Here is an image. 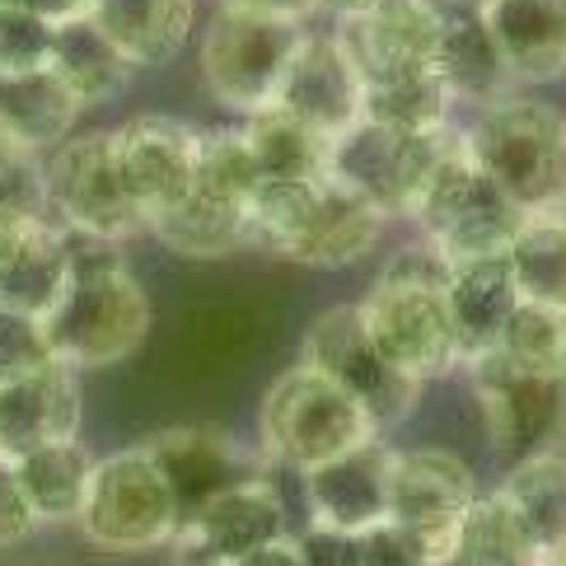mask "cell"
Segmentation results:
<instances>
[{"instance_id":"cell-1","label":"cell","mask_w":566,"mask_h":566,"mask_svg":"<svg viewBox=\"0 0 566 566\" xmlns=\"http://www.w3.org/2000/svg\"><path fill=\"white\" fill-rule=\"evenodd\" d=\"M253 244L300 268H352L384 234V216L370 197L337 184L333 174L305 184H258L253 192Z\"/></svg>"},{"instance_id":"cell-2","label":"cell","mask_w":566,"mask_h":566,"mask_svg":"<svg viewBox=\"0 0 566 566\" xmlns=\"http://www.w3.org/2000/svg\"><path fill=\"white\" fill-rule=\"evenodd\" d=\"M444 276H450V262L436 249L398 253L356 305L370 342L417 384L444 375L459 360L450 305H444Z\"/></svg>"},{"instance_id":"cell-3","label":"cell","mask_w":566,"mask_h":566,"mask_svg":"<svg viewBox=\"0 0 566 566\" xmlns=\"http://www.w3.org/2000/svg\"><path fill=\"white\" fill-rule=\"evenodd\" d=\"M459 140L520 211H553L566 197V117L538 98L482 104Z\"/></svg>"},{"instance_id":"cell-4","label":"cell","mask_w":566,"mask_h":566,"mask_svg":"<svg viewBox=\"0 0 566 566\" xmlns=\"http://www.w3.org/2000/svg\"><path fill=\"white\" fill-rule=\"evenodd\" d=\"M375 436L379 431L366 417V408L347 389H337L328 375L305 366V360L291 366L286 375H276L272 389L258 402L262 454L272 463H286L295 473H310Z\"/></svg>"},{"instance_id":"cell-5","label":"cell","mask_w":566,"mask_h":566,"mask_svg":"<svg viewBox=\"0 0 566 566\" xmlns=\"http://www.w3.org/2000/svg\"><path fill=\"white\" fill-rule=\"evenodd\" d=\"M412 220L427 234V249H436L454 268V262H473V258H501L511 249V239L520 234V226L530 220V211H520L473 165V155L454 136V146L436 165Z\"/></svg>"},{"instance_id":"cell-6","label":"cell","mask_w":566,"mask_h":566,"mask_svg":"<svg viewBox=\"0 0 566 566\" xmlns=\"http://www.w3.org/2000/svg\"><path fill=\"white\" fill-rule=\"evenodd\" d=\"M300 43H305V19L220 0V10L201 33V80L216 104L249 117L276 98V85Z\"/></svg>"},{"instance_id":"cell-7","label":"cell","mask_w":566,"mask_h":566,"mask_svg":"<svg viewBox=\"0 0 566 566\" xmlns=\"http://www.w3.org/2000/svg\"><path fill=\"white\" fill-rule=\"evenodd\" d=\"M80 534L104 553H150L178 538V501L159 473L146 444L117 450L94 463L85 505H80Z\"/></svg>"},{"instance_id":"cell-8","label":"cell","mask_w":566,"mask_h":566,"mask_svg":"<svg viewBox=\"0 0 566 566\" xmlns=\"http://www.w3.org/2000/svg\"><path fill=\"white\" fill-rule=\"evenodd\" d=\"M43 333L52 342V356L71 370L113 366L146 342L150 295L140 291V281L127 268L80 276L43 314Z\"/></svg>"},{"instance_id":"cell-9","label":"cell","mask_w":566,"mask_h":566,"mask_svg":"<svg viewBox=\"0 0 566 566\" xmlns=\"http://www.w3.org/2000/svg\"><path fill=\"white\" fill-rule=\"evenodd\" d=\"M450 146L454 132H402L360 117L356 127L333 136L328 174L360 197H370L384 216H412Z\"/></svg>"},{"instance_id":"cell-10","label":"cell","mask_w":566,"mask_h":566,"mask_svg":"<svg viewBox=\"0 0 566 566\" xmlns=\"http://www.w3.org/2000/svg\"><path fill=\"white\" fill-rule=\"evenodd\" d=\"M43 165H48L52 216L62 220V226L94 230V234L113 239V244L150 234V220L136 207V197L123 178V165H117L113 132L66 136Z\"/></svg>"},{"instance_id":"cell-11","label":"cell","mask_w":566,"mask_h":566,"mask_svg":"<svg viewBox=\"0 0 566 566\" xmlns=\"http://www.w3.org/2000/svg\"><path fill=\"white\" fill-rule=\"evenodd\" d=\"M300 360L314 366L318 375H328L337 389H347L366 417L375 421V431H394L402 417L417 408V394L421 384L412 375H402L389 356H384L366 323H360V310L356 305H333L323 310L310 333H305V347H300Z\"/></svg>"},{"instance_id":"cell-12","label":"cell","mask_w":566,"mask_h":566,"mask_svg":"<svg viewBox=\"0 0 566 566\" xmlns=\"http://www.w3.org/2000/svg\"><path fill=\"white\" fill-rule=\"evenodd\" d=\"M473 394L492 450L505 459H534L566 450V375L520 370L496 352L473 360Z\"/></svg>"},{"instance_id":"cell-13","label":"cell","mask_w":566,"mask_h":566,"mask_svg":"<svg viewBox=\"0 0 566 566\" xmlns=\"http://www.w3.org/2000/svg\"><path fill=\"white\" fill-rule=\"evenodd\" d=\"M286 530V505H281L272 482L239 478L230 488H220L211 501H201L197 511L178 524V557L184 566H230L244 553L262 548Z\"/></svg>"},{"instance_id":"cell-14","label":"cell","mask_w":566,"mask_h":566,"mask_svg":"<svg viewBox=\"0 0 566 566\" xmlns=\"http://www.w3.org/2000/svg\"><path fill=\"white\" fill-rule=\"evenodd\" d=\"M117 165L146 220L174 211L197 184V155L201 132L165 113H140L113 132Z\"/></svg>"},{"instance_id":"cell-15","label":"cell","mask_w":566,"mask_h":566,"mask_svg":"<svg viewBox=\"0 0 566 566\" xmlns=\"http://www.w3.org/2000/svg\"><path fill=\"white\" fill-rule=\"evenodd\" d=\"M478 501V482L454 450H394V478H389V520L408 524L412 534L431 543L440 562L444 543L459 530L463 511Z\"/></svg>"},{"instance_id":"cell-16","label":"cell","mask_w":566,"mask_h":566,"mask_svg":"<svg viewBox=\"0 0 566 566\" xmlns=\"http://www.w3.org/2000/svg\"><path fill=\"white\" fill-rule=\"evenodd\" d=\"M444 14L427 0H375L370 10L337 19V38L366 85L408 71H431Z\"/></svg>"},{"instance_id":"cell-17","label":"cell","mask_w":566,"mask_h":566,"mask_svg":"<svg viewBox=\"0 0 566 566\" xmlns=\"http://www.w3.org/2000/svg\"><path fill=\"white\" fill-rule=\"evenodd\" d=\"M272 104H281L300 123H310L333 140L366 117V80H360L352 52L342 48L337 33H305Z\"/></svg>"},{"instance_id":"cell-18","label":"cell","mask_w":566,"mask_h":566,"mask_svg":"<svg viewBox=\"0 0 566 566\" xmlns=\"http://www.w3.org/2000/svg\"><path fill=\"white\" fill-rule=\"evenodd\" d=\"M389 478H394V450L379 436L318 463V469L305 473L310 524L337 534H360L370 524L389 520Z\"/></svg>"},{"instance_id":"cell-19","label":"cell","mask_w":566,"mask_h":566,"mask_svg":"<svg viewBox=\"0 0 566 566\" xmlns=\"http://www.w3.org/2000/svg\"><path fill=\"white\" fill-rule=\"evenodd\" d=\"M71 286L62 226L43 220H0V310L43 318Z\"/></svg>"},{"instance_id":"cell-20","label":"cell","mask_w":566,"mask_h":566,"mask_svg":"<svg viewBox=\"0 0 566 566\" xmlns=\"http://www.w3.org/2000/svg\"><path fill=\"white\" fill-rule=\"evenodd\" d=\"M444 305H450V328H454V352L463 366L492 356L496 342L520 305V286L501 258H473L454 262L444 276Z\"/></svg>"},{"instance_id":"cell-21","label":"cell","mask_w":566,"mask_h":566,"mask_svg":"<svg viewBox=\"0 0 566 566\" xmlns=\"http://www.w3.org/2000/svg\"><path fill=\"white\" fill-rule=\"evenodd\" d=\"M146 450L155 454L159 473L174 488L178 501V515H192L201 501H211L220 488H230L239 478H253L244 450L226 436V431H211V427H174V431H159L155 440H146Z\"/></svg>"},{"instance_id":"cell-22","label":"cell","mask_w":566,"mask_h":566,"mask_svg":"<svg viewBox=\"0 0 566 566\" xmlns=\"http://www.w3.org/2000/svg\"><path fill=\"white\" fill-rule=\"evenodd\" d=\"M66 436H80V384L71 366L52 360L29 379L0 384V454H24Z\"/></svg>"},{"instance_id":"cell-23","label":"cell","mask_w":566,"mask_h":566,"mask_svg":"<svg viewBox=\"0 0 566 566\" xmlns=\"http://www.w3.org/2000/svg\"><path fill=\"white\" fill-rule=\"evenodd\" d=\"M515 80H557L566 71V0H478Z\"/></svg>"},{"instance_id":"cell-24","label":"cell","mask_w":566,"mask_h":566,"mask_svg":"<svg viewBox=\"0 0 566 566\" xmlns=\"http://www.w3.org/2000/svg\"><path fill=\"white\" fill-rule=\"evenodd\" d=\"M90 19L132 66H165L188 43L197 0H90Z\"/></svg>"},{"instance_id":"cell-25","label":"cell","mask_w":566,"mask_h":566,"mask_svg":"<svg viewBox=\"0 0 566 566\" xmlns=\"http://www.w3.org/2000/svg\"><path fill=\"white\" fill-rule=\"evenodd\" d=\"M150 234L159 244H169L184 258H226L253 244V220H249V201L220 197L211 188L192 184V192L178 201L174 211L150 220Z\"/></svg>"},{"instance_id":"cell-26","label":"cell","mask_w":566,"mask_h":566,"mask_svg":"<svg viewBox=\"0 0 566 566\" xmlns=\"http://www.w3.org/2000/svg\"><path fill=\"white\" fill-rule=\"evenodd\" d=\"M436 71L450 85L454 104L469 98V104H496V98L511 94L515 75L505 66V56L496 48V38L488 33V24L478 19V10H454L444 14V33L436 48Z\"/></svg>"},{"instance_id":"cell-27","label":"cell","mask_w":566,"mask_h":566,"mask_svg":"<svg viewBox=\"0 0 566 566\" xmlns=\"http://www.w3.org/2000/svg\"><path fill=\"white\" fill-rule=\"evenodd\" d=\"M10 459H14L19 488H24L38 524H66L80 515L90 478H94V463H98L85 450V440L80 436L48 440V444H33V450L10 454Z\"/></svg>"},{"instance_id":"cell-28","label":"cell","mask_w":566,"mask_h":566,"mask_svg":"<svg viewBox=\"0 0 566 566\" xmlns=\"http://www.w3.org/2000/svg\"><path fill=\"white\" fill-rule=\"evenodd\" d=\"M239 132L249 140V155H253L262 184H305V178L328 174L333 140L314 132L310 123H300V117L286 113L281 104L253 108Z\"/></svg>"},{"instance_id":"cell-29","label":"cell","mask_w":566,"mask_h":566,"mask_svg":"<svg viewBox=\"0 0 566 566\" xmlns=\"http://www.w3.org/2000/svg\"><path fill=\"white\" fill-rule=\"evenodd\" d=\"M80 113H85V104L56 80L52 66L29 71V75H0V123L33 155L62 146L75 132Z\"/></svg>"},{"instance_id":"cell-30","label":"cell","mask_w":566,"mask_h":566,"mask_svg":"<svg viewBox=\"0 0 566 566\" xmlns=\"http://www.w3.org/2000/svg\"><path fill=\"white\" fill-rule=\"evenodd\" d=\"M52 71L56 80L80 98V104H104V98L123 94L132 80V62L117 52L104 29L90 19V10H80L56 24V48H52Z\"/></svg>"},{"instance_id":"cell-31","label":"cell","mask_w":566,"mask_h":566,"mask_svg":"<svg viewBox=\"0 0 566 566\" xmlns=\"http://www.w3.org/2000/svg\"><path fill=\"white\" fill-rule=\"evenodd\" d=\"M436 566H548V562L534 548L520 515L505 505V496L492 492L463 511L459 530L450 534Z\"/></svg>"},{"instance_id":"cell-32","label":"cell","mask_w":566,"mask_h":566,"mask_svg":"<svg viewBox=\"0 0 566 566\" xmlns=\"http://www.w3.org/2000/svg\"><path fill=\"white\" fill-rule=\"evenodd\" d=\"M496 492L520 515L524 530H530L543 562L557 548H566V450L520 459Z\"/></svg>"},{"instance_id":"cell-33","label":"cell","mask_w":566,"mask_h":566,"mask_svg":"<svg viewBox=\"0 0 566 566\" xmlns=\"http://www.w3.org/2000/svg\"><path fill=\"white\" fill-rule=\"evenodd\" d=\"M520 300L566 310V220L557 211H534L505 249Z\"/></svg>"},{"instance_id":"cell-34","label":"cell","mask_w":566,"mask_h":566,"mask_svg":"<svg viewBox=\"0 0 566 566\" xmlns=\"http://www.w3.org/2000/svg\"><path fill=\"white\" fill-rule=\"evenodd\" d=\"M450 108H454V94L436 66L366 85V117L402 132H450Z\"/></svg>"},{"instance_id":"cell-35","label":"cell","mask_w":566,"mask_h":566,"mask_svg":"<svg viewBox=\"0 0 566 566\" xmlns=\"http://www.w3.org/2000/svg\"><path fill=\"white\" fill-rule=\"evenodd\" d=\"M496 356L534 375H566V310L520 300L496 342Z\"/></svg>"},{"instance_id":"cell-36","label":"cell","mask_w":566,"mask_h":566,"mask_svg":"<svg viewBox=\"0 0 566 566\" xmlns=\"http://www.w3.org/2000/svg\"><path fill=\"white\" fill-rule=\"evenodd\" d=\"M56 48V24L43 14L0 6V75L48 71Z\"/></svg>"},{"instance_id":"cell-37","label":"cell","mask_w":566,"mask_h":566,"mask_svg":"<svg viewBox=\"0 0 566 566\" xmlns=\"http://www.w3.org/2000/svg\"><path fill=\"white\" fill-rule=\"evenodd\" d=\"M352 566H436L431 543L398 520H379L352 534Z\"/></svg>"},{"instance_id":"cell-38","label":"cell","mask_w":566,"mask_h":566,"mask_svg":"<svg viewBox=\"0 0 566 566\" xmlns=\"http://www.w3.org/2000/svg\"><path fill=\"white\" fill-rule=\"evenodd\" d=\"M52 360L56 356H52V342L43 333V318L0 310V384L29 379L38 370H48Z\"/></svg>"},{"instance_id":"cell-39","label":"cell","mask_w":566,"mask_h":566,"mask_svg":"<svg viewBox=\"0 0 566 566\" xmlns=\"http://www.w3.org/2000/svg\"><path fill=\"white\" fill-rule=\"evenodd\" d=\"M43 216H52L48 165L33 150H19L10 165L0 169V220H43Z\"/></svg>"},{"instance_id":"cell-40","label":"cell","mask_w":566,"mask_h":566,"mask_svg":"<svg viewBox=\"0 0 566 566\" xmlns=\"http://www.w3.org/2000/svg\"><path fill=\"white\" fill-rule=\"evenodd\" d=\"M29 534H38V515L19 488V473H14V459L0 454V548H14L24 543Z\"/></svg>"},{"instance_id":"cell-41","label":"cell","mask_w":566,"mask_h":566,"mask_svg":"<svg viewBox=\"0 0 566 566\" xmlns=\"http://www.w3.org/2000/svg\"><path fill=\"white\" fill-rule=\"evenodd\" d=\"M230 566H305V553H300V538L295 534H281V538L262 543V548L244 553V557L230 562Z\"/></svg>"},{"instance_id":"cell-42","label":"cell","mask_w":566,"mask_h":566,"mask_svg":"<svg viewBox=\"0 0 566 566\" xmlns=\"http://www.w3.org/2000/svg\"><path fill=\"white\" fill-rule=\"evenodd\" d=\"M0 6L29 10V14H43V19H52V24H62V19H71V14H80V10H90V0H0Z\"/></svg>"},{"instance_id":"cell-43","label":"cell","mask_w":566,"mask_h":566,"mask_svg":"<svg viewBox=\"0 0 566 566\" xmlns=\"http://www.w3.org/2000/svg\"><path fill=\"white\" fill-rule=\"evenodd\" d=\"M226 6H253V10H272V14H291V19H310L323 0H226Z\"/></svg>"},{"instance_id":"cell-44","label":"cell","mask_w":566,"mask_h":566,"mask_svg":"<svg viewBox=\"0 0 566 566\" xmlns=\"http://www.w3.org/2000/svg\"><path fill=\"white\" fill-rule=\"evenodd\" d=\"M375 0H323L318 10H333L337 19H347V14H360V10H370Z\"/></svg>"},{"instance_id":"cell-45","label":"cell","mask_w":566,"mask_h":566,"mask_svg":"<svg viewBox=\"0 0 566 566\" xmlns=\"http://www.w3.org/2000/svg\"><path fill=\"white\" fill-rule=\"evenodd\" d=\"M19 150H24V146H19V140H14V132H10L6 123H0V169H6V165H10V159H14Z\"/></svg>"},{"instance_id":"cell-46","label":"cell","mask_w":566,"mask_h":566,"mask_svg":"<svg viewBox=\"0 0 566 566\" xmlns=\"http://www.w3.org/2000/svg\"><path fill=\"white\" fill-rule=\"evenodd\" d=\"M427 6H436L440 14H454V10L463 6V0H427ZM473 6H478V0H473Z\"/></svg>"},{"instance_id":"cell-47","label":"cell","mask_w":566,"mask_h":566,"mask_svg":"<svg viewBox=\"0 0 566 566\" xmlns=\"http://www.w3.org/2000/svg\"><path fill=\"white\" fill-rule=\"evenodd\" d=\"M548 566H566V548H557V553L548 557Z\"/></svg>"},{"instance_id":"cell-48","label":"cell","mask_w":566,"mask_h":566,"mask_svg":"<svg viewBox=\"0 0 566 566\" xmlns=\"http://www.w3.org/2000/svg\"><path fill=\"white\" fill-rule=\"evenodd\" d=\"M553 211H557V216H562V220H566V197H562V201H557V207H553Z\"/></svg>"}]
</instances>
